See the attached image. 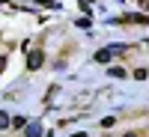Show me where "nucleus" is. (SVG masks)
<instances>
[{
    "instance_id": "10",
    "label": "nucleus",
    "mask_w": 149,
    "mask_h": 137,
    "mask_svg": "<svg viewBox=\"0 0 149 137\" xmlns=\"http://www.w3.org/2000/svg\"><path fill=\"white\" fill-rule=\"evenodd\" d=\"M122 137H140V134H134V131H128V134H122Z\"/></svg>"
},
{
    "instance_id": "9",
    "label": "nucleus",
    "mask_w": 149,
    "mask_h": 137,
    "mask_svg": "<svg viewBox=\"0 0 149 137\" xmlns=\"http://www.w3.org/2000/svg\"><path fill=\"white\" fill-rule=\"evenodd\" d=\"M3 69H6V57L0 54V72H3Z\"/></svg>"
},
{
    "instance_id": "2",
    "label": "nucleus",
    "mask_w": 149,
    "mask_h": 137,
    "mask_svg": "<svg viewBox=\"0 0 149 137\" xmlns=\"http://www.w3.org/2000/svg\"><path fill=\"white\" fill-rule=\"evenodd\" d=\"M42 63H45V54H42V51H30V57H27V69L33 72V69H39Z\"/></svg>"
},
{
    "instance_id": "4",
    "label": "nucleus",
    "mask_w": 149,
    "mask_h": 137,
    "mask_svg": "<svg viewBox=\"0 0 149 137\" xmlns=\"http://www.w3.org/2000/svg\"><path fill=\"white\" fill-rule=\"evenodd\" d=\"M12 125V119H9V113H3V110H0V131L3 128H9Z\"/></svg>"
},
{
    "instance_id": "11",
    "label": "nucleus",
    "mask_w": 149,
    "mask_h": 137,
    "mask_svg": "<svg viewBox=\"0 0 149 137\" xmlns=\"http://www.w3.org/2000/svg\"><path fill=\"white\" fill-rule=\"evenodd\" d=\"M72 137H86V134H84V131H78V134H72Z\"/></svg>"
},
{
    "instance_id": "8",
    "label": "nucleus",
    "mask_w": 149,
    "mask_h": 137,
    "mask_svg": "<svg viewBox=\"0 0 149 137\" xmlns=\"http://www.w3.org/2000/svg\"><path fill=\"white\" fill-rule=\"evenodd\" d=\"M137 6H140V9H146V12H149V0H137Z\"/></svg>"
},
{
    "instance_id": "1",
    "label": "nucleus",
    "mask_w": 149,
    "mask_h": 137,
    "mask_svg": "<svg viewBox=\"0 0 149 137\" xmlns=\"http://www.w3.org/2000/svg\"><path fill=\"white\" fill-rule=\"evenodd\" d=\"M122 51H128V45H107V48H102V51L95 54V60L98 63H110L116 54H122Z\"/></svg>"
},
{
    "instance_id": "5",
    "label": "nucleus",
    "mask_w": 149,
    "mask_h": 137,
    "mask_svg": "<svg viewBox=\"0 0 149 137\" xmlns=\"http://www.w3.org/2000/svg\"><path fill=\"white\" fill-rule=\"evenodd\" d=\"M110 78H125V69H119V66H113V69H110Z\"/></svg>"
},
{
    "instance_id": "3",
    "label": "nucleus",
    "mask_w": 149,
    "mask_h": 137,
    "mask_svg": "<svg viewBox=\"0 0 149 137\" xmlns=\"http://www.w3.org/2000/svg\"><path fill=\"white\" fill-rule=\"evenodd\" d=\"M45 131H42V125L39 122H27V137H42Z\"/></svg>"
},
{
    "instance_id": "6",
    "label": "nucleus",
    "mask_w": 149,
    "mask_h": 137,
    "mask_svg": "<svg viewBox=\"0 0 149 137\" xmlns=\"http://www.w3.org/2000/svg\"><path fill=\"white\" fill-rule=\"evenodd\" d=\"M12 125H15V128H27V119H24V116H15V119H12Z\"/></svg>"
},
{
    "instance_id": "7",
    "label": "nucleus",
    "mask_w": 149,
    "mask_h": 137,
    "mask_svg": "<svg viewBox=\"0 0 149 137\" xmlns=\"http://www.w3.org/2000/svg\"><path fill=\"white\" fill-rule=\"evenodd\" d=\"M110 125H116V119H113V116H107V119H102V128H110Z\"/></svg>"
}]
</instances>
